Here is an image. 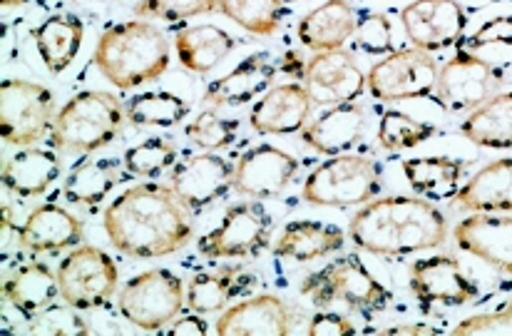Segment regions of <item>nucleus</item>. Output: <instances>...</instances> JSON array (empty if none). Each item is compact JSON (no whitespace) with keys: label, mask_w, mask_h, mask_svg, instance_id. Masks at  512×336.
<instances>
[{"label":"nucleus","mask_w":512,"mask_h":336,"mask_svg":"<svg viewBox=\"0 0 512 336\" xmlns=\"http://www.w3.org/2000/svg\"><path fill=\"white\" fill-rule=\"evenodd\" d=\"M125 112L137 127H177L189 115V105L174 93H140L127 100Z\"/></svg>","instance_id":"obj_35"},{"label":"nucleus","mask_w":512,"mask_h":336,"mask_svg":"<svg viewBox=\"0 0 512 336\" xmlns=\"http://www.w3.org/2000/svg\"><path fill=\"white\" fill-rule=\"evenodd\" d=\"M281 70H284V73H289L291 78H296V80H304V70H306V63H304V58H301L299 53H289L286 55L284 60H281V65H279Z\"/></svg>","instance_id":"obj_47"},{"label":"nucleus","mask_w":512,"mask_h":336,"mask_svg":"<svg viewBox=\"0 0 512 336\" xmlns=\"http://www.w3.org/2000/svg\"><path fill=\"white\" fill-rule=\"evenodd\" d=\"M440 65L426 50L401 48L378 60L366 75L368 93L381 103L430 98L438 85Z\"/></svg>","instance_id":"obj_9"},{"label":"nucleus","mask_w":512,"mask_h":336,"mask_svg":"<svg viewBox=\"0 0 512 336\" xmlns=\"http://www.w3.org/2000/svg\"><path fill=\"white\" fill-rule=\"evenodd\" d=\"M304 88L309 90L314 105L331 108V105L358 100L368 85L353 53L339 48L314 53V58L306 60Z\"/></svg>","instance_id":"obj_16"},{"label":"nucleus","mask_w":512,"mask_h":336,"mask_svg":"<svg viewBox=\"0 0 512 336\" xmlns=\"http://www.w3.org/2000/svg\"><path fill=\"white\" fill-rule=\"evenodd\" d=\"M356 10L348 0H326L319 8L309 10L299 23V40L314 53L339 50L353 38Z\"/></svg>","instance_id":"obj_27"},{"label":"nucleus","mask_w":512,"mask_h":336,"mask_svg":"<svg viewBox=\"0 0 512 336\" xmlns=\"http://www.w3.org/2000/svg\"><path fill=\"white\" fill-rule=\"evenodd\" d=\"M455 207L463 212H510L512 215V157H503L475 172L458 195Z\"/></svg>","instance_id":"obj_26"},{"label":"nucleus","mask_w":512,"mask_h":336,"mask_svg":"<svg viewBox=\"0 0 512 336\" xmlns=\"http://www.w3.org/2000/svg\"><path fill=\"white\" fill-rule=\"evenodd\" d=\"M314 100L304 83L274 85L256 100L249 112V125L256 135H294L311 120Z\"/></svg>","instance_id":"obj_20"},{"label":"nucleus","mask_w":512,"mask_h":336,"mask_svg":"<svg viewBox=\"0 0 512 336\" xmlns=\"http://www.w3.org/2000/svg\"><path fill=\"white\" fill-rule=\"evenodd\" d=\"M490 45H510L512 48V15L490 18L468 38V50L473 53L480 48H490Z\"/></svg>","instance_id":"obj_44"},{"label":"nucleus","mask_w":512,"mask_h":336,"mask_svg":"<svg viewBox=\"0 0 512 336\" xmlns=\"http://www.w3.org/2000/svg\"><path fill=\"white\" fill-rule=\"evenodd\" d=\"M381 334H440V329L426 327V324H401V327L383 329Z\"/></svg>","instance_id":"obj_48"},{"label":"nucleus","mask_w":512,"mask_h":336,"mask_svg":"<svg viewBox=\"0 0 512 336\" xmlns=\"http://www.w3.org/2000/svg\"><path fill=\"white\" fill-rule=\"evenodd\" d=\"M348 239L368 254L408 257L445 244L448 220L423 197L391 195L366 202L351 217Z\"/></svg>","instance_id":"obj_2"},{"label":"nucleus","mask_w":512,"mask_h":336,"mask_svg":"<svg viewBox=\"0 0 512 336\" xmlns=\"http://www.w3.org/2000/svg\"><path fill=\"white\" fill-rule=\"evenodd\" d=\"M125 105L105 90H85L70 98L55 115L50 145L60 152H95L122 132Z\"/></svg>","instance_id":"obj_4"},{"label":"nucleus","mask_w":512,"mask_h":336,"mask_svg":"<svg viewBox=\"0 0 512 336\" xmlns=\"http://www.w3.org/2000/svg\"><path fill=\"white\" fill-rule=\"evenodd\" d=\"M102 227L112 247L127 257H170L192 242L194 212L172 185L142 182L110 202Z\"/></svg>","instance_id":"obj_1"},{"label":"nucleus","mask_w":512,"mask_h":336,"mask_svg":"<svg viewBox=\"0 0 512 336\" xmlns=\"http://www.w3.org/2000/svg\"><path fill=\"white\" fill-rule=\"evenodd\" d=\"M296 312L279 294H256L224 309L217 319L219 336H289Z\"/></svg>","instance_id":"obj_19"},{"label":"nucleus","mask_w":512,"mask_h":336,"mask_svg":"<svg viewBox=\"0 0 512 336\" xmlns=\"http://www.w3.org/2000/svg\"><path fill=\"white\" fill-rule=\"evenodd\" d=\"M383 172L368 155H334L321 162L304 182L301 197L316 207H356L381 195Z\"/></svg>","instance_id":"obj_6"},{"label":"nucleus","mask_w":512,"mask_h":336,"mask_svg":"<svg viewBox=\"0 0 512 336\" xmlns=\"http://www.w3.org/2000/svg\"><path fill=\"white\" fill-rule=\"evenodd\" d=\"M309 336H356V324L348 317L336 312H319L311 317L309 327H306Z\"/></svg>","instance_id":"obj_45"},{"label":"nucleus","mask_w":512,"mask_h":336,"mask_svg":"<svg viewBox=\"0 0 512 336\" xmlns=\"http://www.w3.org/2000/svg\"><path fill=\"white\" fill-rule=\"evenodd\" d=\"M18 237L30 252H63V249L80 247L83 222L73 212L48 202L30 212L23 227H18Z\"/></svg>","instance_id":"obj_23"},{"label":"nucleus","mask_w":512,"mask_h":336,"mask_svg":"<svg viewBox=\"0 0 512 336\" xmlns=\"http://www.w3.org/2000/svg\"><path fill=\"white\" fill-rule=\"evenodd\" d=\"M346 244V232L336 224L296 220L284 227L274 244V257L291 259V262H314L329 254L341 252Z\"/></svg>","instance_id":"obj_25"},{"label":"nucleus","mask_w":512,"mask_h":336,"mask_svg":"<svg viewBox=\"0 0 512 336\" xmlns=\"http://www.w3.org/2000/svg\"><path fill=\"white\" fill-rule=\"evenodd\" d=\"M401 23L413 48L438 53L463 40L468 13L458 0H413L401 10Z\"/></svg>","instance_id":"obj_15"},{"label":"nucleus","mask_w":512,"mask_h":336,"mask_svg":"<svg viewBox=\"0 0 512 336\" xmlns=\"http://www.w3.org/2000/svg\"><path fill=\"white\" fill-rule=\"evenodd\" d=\"M55 122V98L45 85L8 78L0 85V130L8 145L30 147L43 140Z\"/></svg>","instance_id":"obj_8"},{"label":"nucleus","mask_w":512,"mask_h":336,"mask_svg":"<svg viewBox=\"0 0 512 336\" xmlns=\"http://www.w3.org/2000/svg\"><path fill=\"white\" fill-rule=\"evenodd\" d=\"M276 73H279V65L271 60L269 53L249 55L237 68L209 83L202 103L209 108H237V105L252 103L274 85Z\"/></svg>","instance_id":"obj_21"},{"label":"nucleus","mask_w":512,"mask_h":336,"mask_svg":"<svg viewBox=\"0 0 512 336\" xmlns=\"http://www.w3.org/2000/svg\"><path fill=\"white\" fill-rule=\"evenodd\" d=\"M177 162V145L170 137H147L140 145H132L125 152V175L127 177H160Z\"/></svg>","instance_id":"obj_38"},{"label":"nucleus","mask_w":512,"mask_h":336,"mask_svg":"<svg viewBox=\"0 0 512 336\" xmlns=\"http://www.w3.org/2000/svg\"><path fill=\"white\" fill-rule=\"evenodd\" d=\"M455 244L488 267L512 274V215L470 212L453 229Z\"/></svg>","instance_id":"obj_18"},{"label":"nucleus","mask_w":512,"mask_h":336,"mask_svg":"<svg viewBox=\"0 0 512 336\" xmlns=\"http://www.w3.org/2000/svg\"><path fill=\"white\" fill-rule=\"evenodd\" d=\"M284 5H291V3H299V0H281Z\"/></svg>","instance_id":"obj_50"},{"label":"nucleus","mask_w":512,"mask_h":336,"mask_svg":"<svg viewBox=\"0 0 512 336\" xmlns=\"http://www.w3.org/2000/svg\"><path fill=\"white\" fill-rule=\"evenodd\" d=\"M301 294L314 302V307H331L341 302L348 309L358 312H383L391 307L393 294L391 289L383 287L371 269L363 264L358 254H343L334 259L319 272H311L301 284Z\"/></svg>","instance_id":"obj_5"},{"label":"nucleus","mask_w":512,"mask_h":336,"mask_svg":"<svg viewBox=\"0 0 512 336\" xmlns=\"http://www.w3.org/2000/svg\"><path fill=\"white\" fill-rule=\"evenodd\" d=\"M274 220L261 202H237L224 212L222 222L197 242L207 259L259 257L271 242Z\"/></svg>","instance_id":"obj_10"},{"label":"nucleus","mask_w":512,"mask_h":336,"mask_svg":"<svg viewBox=\"0 0 512 336\" xmlns=\"http://www.w3.org/2000/svg\"><path fill=\"white\" fill-rule=\"evenodd\" d=\"M92 60L115 88L132 90L167 73L170 40L157 25L130 20L100 35Z\"/></svg>","instance_id":"obj_3"},{"label":"nucleus","mask_w":512,"mask_h":336,"mask_svg":"<svg viewBox=\"0 0 512 336\" xmlns=\"http://www.w3.org/2000/svg\"><path fill=\"white\" fill-rule=\"evenodd\" d=\"M363 130H366V110L353 100V103L331 105L329 110L321 112L301 130V140L319 155L334 157L351 152L361 142Z\"/></svg>","instance_id":"obj_22"},{"label":"nucleus","mask_w":512,"mask_h":336,"mask_svg":"<svg viewBox=\"0 0 512 336\" xmlns=\"http://www.w3.org/2000/svg\"><path fill=\"white\" fill-rule=\"evenodd\" d=\"M120 314L145 332H160L187 307L184 284L170 269H150L122 287L117 297Z\"/></svg>","instance_id":"obj_7"},{"label":"nucleus","mask_w":512,"mask_h":336,"mask_svg":"<svg viewBox=\"0 0 512 336\" xmlns=\"http://www.w3.org/2000/svg\"><path fill=\"white\" fill-rule=\"evenodd\" d=\"M170 185L179 200L199 215L234 190V165L217 152H197L174 162Z\"/></svg>","instance_id":"obj_14"},{"label":"nucleus","mask_w":512,"mask_h":336,"mask_svg":"<svg viewBox=\"0 0 512 336\" xmlns=\"http://www.w3.org/2000/svg\"><path fill=\"white\" fill-rule=\"evenodd\" d=\"M209 332V324L207 319L199 317L197 312L189 314V317L177 319V322L170 327L172 336H197V334H207Z\"/></svg>","instance_id":"obj_46"},{"label":"nucleus","mask_w":512,"mask_h":336,"mask_svg":"<svg viewBox=\"0 0 512 336\" xmlns=\"http://www.w3.org/2000/svg\"><path fill=\"white\" fill-rule=\"evenodd\" d=\"M0 3H3L5 8H10V5H25V3H30V0H0Z\"/></svg>","instance_id":"obj_49"},{"label":"nucleus","mask_w":512,"mask_h":336,"mask_svg":"<svg viewBox=\"0 0 512 336\" xmlns=\"http://www.w3.org/2000/svg\"><path fill=\"white\" fill-rule=\"evenodd\" d=\"M505 85V73L490 60L478 58L473 50H458L440 68L435 95L438 103L450 112H473Z\"/></svg>","instance_id":"obj_12"},{"label":"nucleus","mask_w":512,"mask_h":336,"mask_svg":"<svg viewBox=\"0 0 512 336\" xmlns=\"http://www.w3.org/2000/svg\"><path fill=\"white\" fill-rule=\"evenodd\" d=\"M60 299L75 309H97L105 307L117 292L120 269L115 259L100 247L83 244L75 247L68 257L60 262L58 269Z\"/></svg>","instance_id":"obj_11"},{"label":"nucleus","mask_w":512,"mask_h":336,"mask_svg":"<svg viewBox=\"0 0 512 336\" xmlns=\"http://www.w3.org/2000/svg\"><path fill=\"white\" fill-rule=\"evenodd\" d=\"M299 175V160L274 145H256L234 165V190L252 200L281 195Z\"/></svg>","instance_id":"obj_17"},{"label":"nucleus","mask_w":512,"mask_h":336,"mask_svg":"<svg viewBox=\"0 0 512 336\" xmlns=\"http://www.w3.org/2000/svg\"><path fill=\"white\" fill-rule=\"evenodd\" d=\"M408 287L423 307H465L480 297V287L453 254L416 259L408 269Z\"/></svg>","instance_id":"obj_13"},{"label":"nucleus","mask_w":512,"mask_h":336,"mask_svg":"<svg viewBox=\"0 0 512 336\" xmlns=\"http://www.w3.org/2000/svg\"><path fill=\"white\" fill-rule=\"evenodd\" d=\"M403 175L418 197L428 202H445L453 200L460 192L465 162L445 155L411 157V160H403Z\"/></svg>","instance_id":"obj_29"},{"label":"nucleus","mask_w":512,"mask_h":336,"mask_svg":"<svg viewBox=\"0 0 512 336\" xmlns=\"http://www.w3.org/2000/svg\"><path fill=\"white\" fill-rule=\"evenodd\" d=\"M433 135H438V127L416 120L401 110H386L378 122V145L388 152L413 150V147L428 142Z\"/></svg>","instance_id":"obj_36"},{"label":"nucleus","mask_w":512,"mask_h":336,"mask_svg":"<svg viewBox=\"0 0 512 336\" xmlns=\"http://www.w3.org/2000/svg\"><path fill=\"white\" fill-rule=\"evenodd\" d=\"M353 50L366 55H388L396 50L393 45V23L386 13H361L353 30Z\"/></svg>","instance_id":"obj_41"},{"label":"nucleus","mask_w":512,"mask_h":336,"mask_svg":"<svg viewBox=\"0 0 512 336\" xmlns=\"http://www.w3.org/2000/svg\"><path fill=\"white\" fill-rule=\"evenodd\" d=\"M33 43L53 75L65 73L83 48L85 25L78 15H50L33 28Z\"/></svg>","instance_id":"obj_30"},{"label":"nucleus","mask_w":512,"mask_h":336,"mask_svg":"<svg viewBox=\"0 0 512 336\" xmlns=\"http://www.w3.org/2000/svg\"><path fill=\"white\" fill-rule=\"evenodd\" d=\"M458 336H473V334H488V336H512V297L503 307L495 312L475 314V317L463 319L458 327L453 329Z\"/></svg>","instance_id":"obj_43"},{"label":"nucleus","mask_w":512,"mask_h":336,"mask_svg":"<svg viewBox=\"0 0 512 336\" xmlns=\"http://www.w3.org/2000/svg\"><path fill=\"white\" fill-rule=\"evenodd\" d=\"M254 282V274L244 272L242 267H219L214 272L197 274L187 287V309L197 314L222 312L232 299L247 294Z\"/></svg>","instance_id":"obj_32"},{"label":"nucleus","mask_w":512,"mask_h":336,"mask_svg":"<svg viewBox=\"0 0 512 336\" xmlns=\"http://www.w3.org/2000/svg\"><path fill=\"white\" fill-rule=\"evenodd\" d=\"M465 140L488 150H510L512 147V90L498 93L475 108L460 125Z\"/></svg>","instance_id":"obj_34"},{"label":"nucleus","mask_w":512,"mask_h":336,"mask_svg":"<svg viewBox=\"0 0 512 336\" xmlns=\"http://www.w3.org/2000/svg\"><path fill=\"white\" fill-rule=\"evenodd\" d=\"M219 8V0H142L135 8L137 18L157 20H184L194 15L212 13Z\"/></svg>","instance_id":"obj_42"},{"label":"nucleus","mask_w":512,"mask_h":336,"mask_svg":"<svg viewBox=\"0 0 512 336\" xmlns=\"http://www.w3.org/2000/svg\"><path fill=\"white\" fill-rule=\"evenodd\" d=\"M219 10L252 35H274L281 25V0H219Z\"/></svg>","instance_id":"obj_37"},{"label":"nucleus","mask_w":512,"mask_h":336,"mask_svg":"<svg viewBox=\"0 0 512 336\" xmlns=\"http://www.w3.org/2000/svg\"><path fill=\"white\" fill-rule=\"evenodd\" d=\"M495 3H500V0H495Z\"/></svg>","instance_id":"obj_51"},{"label":"nucleus","mask_w":512,"mask_h":336,"mask_svg":"<svg viewBox=\"0 0 512 336\" xmlns=\"http://www.w3.org/2000/svg\"><path fill=\"white\" fill-rule=\"evenodd\" d=\"M127 175H122L120 162L110 160H80L75 162L73 170L68 172L63 185V195L73 205L97 207L110 197L120 182H125Z\"/></svg>","instance_id":"obj_33"},{"label":"nucleus","mask_w":512,"mask_h":336,"mask_svg":"<svg viewBox=\"0 0 512 336\" xmlns=\"http://www.w3.org/2000/svg\"><path fill=\"white\" fill-rule=\"evenodd\" d=\"M58 297V274H53V269L43 262L18 264L3 282V299L25 319L43 312L45 307L55 304Z\"/></svg>","instance_id":"obj_24"},{"label":"nucleus","mask_w":512,"mask_h":336,"mask_svg":"<svg viewBox=\"0 0 512 336\" xmlns=\"http://www.w3.org/2000/svg\"><path fill=\"white\" fill-rule=\"evenodd\" d=\"M60 177V157L43 147H23L3 165L5 190L18 197H40Z\"/></svg>","instance_id":"obj_28"},{"label":"nucleus","mask_w":512,"mask_h":336,"mask_svg":"<svg viewBox=\"0 0 512 336\" xmlns=\"http://www.w3.org/2000/svg\"><path fill=\"white\" fill-rule=\"evenodd\" d=\"M174 48L184 70L204 75L217 68L237 48V40L217 25H189V28L177 30Z\"/></svg>","instance_id":"obj_31"},{"label":"nucleus","mask_w":512,"mask_h":336,"mask_svg":"<svg viewBox=\"0 0 512 336\" xmlns=\"http://www.w3.org/2000/svg\"><path fill=\"white\" fill-rule=\"evenodd\" d=\"M239 135V120H227V117H219L217 112L204 110L194 117L187 125V137L192 145L202 147L207 152L224 150V147H232L234 140Z\"/></svg>","instance_id":"obj_39"},{"label":"nucleus","mask_w":512,"mask_h":336,"mask_svg":"<svg viewBox=\"0 0 512 336\" xmlns=\"http://www.w3.org/2000/svg\"><path fill=\"white\" fill-rule=\"evenodd\" d=\"M80 309L70 307L68 302L60 307V304H50L43 312H38L35 317L28 319V329L25 334H38V336H83L90 334V327L83 317H80Z\"/></svg>","instance_id":"obj_40"}]
</instances>
